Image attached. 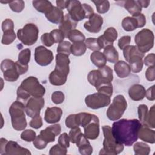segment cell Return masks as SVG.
I'll return each mask as SVG.
<instances>
[{
	"instance_id": "3957f363",
	"label": "cell",
	"mask_w": 155,
	"mask_h": 155,
	"mask_svg": "<svg viewBox=\"0 0 155 155\" xmlns=\"http://www.w3.org/2000/svg\"><path fill=\"white\" fill-rule=\"evenodd\" d=\"M25 105L21 101L16 100L9 108L12 125L16 131L24 130L27 125L25 114Z\"/></svg>"
},
{
	"instance_id": "6125c7cd",
	"label": "cell",
	"mask_w": 155,
	"mask_h": 155,
	"mask_svg": "<svg viewBox=\"0 0 155 155\" xmlns=\"http://www.w3.org/2000/svg\"><path fill=\"white\" fill-rule=\"evenodd\" d=\"M132 16L134 17L136 19L137 24H138V28H142L145 25L146 18H145V16L143 13H140L137 15H133Z\"/></svg>"
},
{
	"instance_id": "680465c9",
	"label": "cell",
	"mask_w": 155,
	"mask_h": 155,
	"mask_svg": "<svg viewBox=\"0 0 155 155\" xmlns=\"http://www.w3.org/2000/svg\"><path fill=\"white\" fill-rule=\"evenodd\" d=\"M131 36L128 35L122 36L118 41V46L120 50H123L126 46L128 45L131 42Z\"/></svg>"
},
{
	"instance_id": "c3c4849f",
	"label": "cell",
	"mask_w": 155,
	"mask_h": 155,
	"mask_svg": "<svg viewBox=\"0 0 155 155\" xmlns=\"http://www.w3.org/2000/svg\"><path fill=\"white\" fill-rule=\"evenodd\" d=\"M36 137V132L30 129L25 130L23 131L21 134V138L22 140L28 142H30L32 141L33 142Z\"/></svg>"
},
{
	"instance_id": "30bf717a",
	"label": "cell",
	"mask_w": 155,
	"mask_h": 155,
	"mask_svg": "<svg viewBox=\"0 0 155 155\" xmlns=\"http://www.w3.org/2000/svg\"><path fill=\"white\" fill-rule=\"evenodd\" d=\"M0 154L1 155H31V152L21 147L16 142L8 141L5 138L0 139Z\"/></svg>"
},
{
	"instance_id": "f546056e",
	"label": "cell",
	"mask_w": 155,
	"mask_h": 155,
	"mask_svg": "<svg viewBox=\"0 0 155 155\" xmlns=\"http://www.w3.org/2000/svg\"><path fill=\"white\" fill-rule=\"evenodd\" d=\"M103 53L107 61L111 63H116L119 60V53L113 45H109L105 47Z\"/></svg>"
},
{
	"instance_id": "4316f807",
	"label": "cell",
	"mask_w": 155,
	"mask_h": 155,
	"mask_svg": "<svg viewBox=\"0 0 155 155\" xmlns=\"http://www.w3.org/2000/svg\"><path fill=\"white\" fill-rule=\"evenodd\" d=\"M87 79L88 82L93 86L97 87L100 85L105 83H111L107 82L102 77L99 70H93L90 71L88 74Z\"/></svg>"
},
{
	"instance_id": "9f6ffc18",
	"label": "cell",
	"mask_w": 155,
	"mask_h": 155,
	"mask_svg": "<svg viewBox=\"0 0 155 155\" xmlns=\"http://www.w3.org/2000/svg\"><path fill=\"white\" fill-rule=\"evenodd\" d=\"M33 144L36 148L38 150H42L47 147L48 143L46 142L39 134L36 137L35 139L33 140Z\"/></svg>"
},
{
	"instance_id": "bcb514c9",
	"label": "cell",
	"mask_w": 155,
	"mask_h": 155,
	"mask_svg": "<svg viewBox=\"0 0 155 155\" xmlns=\"http://www.w3.org/2000/svg\"><path fill=\"white\" fill-rule=\"evenodd\" d=\"M71 44L70 42L67 41H64L59 44L57 47V53H61L69 56L71 54Z\"/></svg>"
},
{
	"instance_id": "003e7915",
	"label": "cell",
	"mask_w": 155,
	"mask_h": 155,
	"mask_svg": "<svg viewBox=\"0 0 155 155\" xmlns=\"http://www.w3.org/2000/svg\"><path fill=\"white\" fill-rule=\"evenodd\" d=\"M140 5H141L142 8H147L150 4V1H145V0H140V1H138Z\"/></svg>"
},
{
	"instance_id": "f35d334b",
	"label": "cell",
	"mask_w": 155,
	"mask_h": 155,
	"mask_svg": "<svg viewBox=\"0 0 155 155\" xmlns=\"http://www.w3.org/2000/svg\"><path fill=\"white\" fill-rule=\"evenodd\" d=\"M98 70L101 72L103 78L108 82H111L113 80V74L112 69L108 65H105L99 68Z\"/></svg>"
},
{
	"instance_id": "ac0fdd59",
	"label": "cell",
	"mask_w": 155,
	"mask_h": 155,
	"mask_svg": "<svg viewBox=\"0 0 155 155\" xmlns=\"http://www.w3.org/2000/svg\"><path fill=\"white\" fill-rule=\"evenodd\" d=\"M61 131V127L59 124H54L48 126L45 129L40 131L39 135L48 143L54 142L55 137L58 136Z\"/></svg>"
},
{
	"instance_id": "8992f818",
	"label": "cell",
	"mask_w": 155,
	"mask_h": 155,
	"mask_svg": "<svg viewBox=\"0 0 155 155\" xmlns=\"http://www.w3.org/2000/svg\"><path fill=\"white\" fill-rule=\"evenodd\" d=\"M68 15L76 22L89 19L94 13L93 8L88 4H81L79 1H70L67 8Z\"/></svg>"
},
{
	"instance_id": "f1b7e54d",
	"label": "cell",
	"mask_w": 155,
	"mask_h": 155,
	"mask_svg": "<svg viewBox=\"0 0 155 155\" xmlns=\"http://www.w3.org/2000/svg\"><path fill=\"white\" fill-rule=\"evenodd\" d=\"M120 2L122 4L121 5L124 6V7L132 16L140 13L142 12V7L138 1L127 0Z\"/></svg>"
},
{
	"instance_id": "836d02e7",
	"label": "cell",
	"mask_w": 155,
	"mask_h": 155,
	"mask_svg": "<svg viewBox=\"0 0 155 155\" xmlns=\"http://www.w3.org/2000/svg\"><path fill=\"white\" fill-rule=\"evenodd\" d=\"M133 150L136 155H148L151 151V148L145 143L138 142L134 144Z\"/></svg>"
},
{
	"instance_id": "e7e4bbea",
	"label": "cell",
	"mask_w": 155,
	"mask_h": 155,
	"mask_svg": "<svg viewBox=\"0 0 155 155\" xmlns=\"http://www.w3.org/2000/svg\"><path fill=\"white\" fill-rule=\"evenodd\" d=\"M154 85H152L146 90L145 96L148 100L154 101L155 97H154Z\"/></svg>"
},
{
	"instance_id": "d6986e66",
	"label": "cell",
	"mask_w": 155,
	"mask_h": 155,
	"mask_svg": "<svg viewBox=\"0 0 155 155\" xmlns=\"http://www.w3.org/2000/svg\"><path fill=\"white\" fill-rule=\"evenodd\" d=\"M70 61L68 55L59 53L56 55V65L54 70L68 76L70 72Z\"/></svg>"
},
{
	"instance_id": "603a6c76",
	"label": "cell",
	"mask_w": 155,
	"mask_h": 155,
	"mask_svg": "<svg viewBox=\"0 0 155 155\" xmlns=\"http://www.w3.org/2000/svg\"><path fill=\"white\" fill-rule=\"evenodd\" d=\"M79 153L82 155H90L93 153V147L84 134H82L76 143Z\"/></svg>"
},
{
	"instance_id": "6f0895ef",
	"label": "cell",
	"mask_w": 155,
	"mask_h": 155,
	"mask_svg": "<svg viewBox=\"0 0 155 155\" xmlns=\"http://www.w3.org/2000/svg\"><path fill=\"white\" fill-rule=\"evenodd\" d=\"M42 119L40 115L33 117L29 122V125L35 129H38L41 128L42 126Z\"/></svg>"
},
{
	"instance_id": "d6a6232c",
	"label": "cell",
	"mask_w": 155,
	"mask_h": 155,
	"mask_svg": "<svg viewBox=\"0 0 155 155\" xmlns=\"http://www.w3.org/2000/svg\"><path fill=\"white\" fill-rule=\"evenodd\" d=\"M121 24L123 29L126 31H132L138 28L137 22L133 16H127L124 18Z\"/></svg>"
},
{
	"instance_id": "8d00e7d4",
	"label": "cell",
	"mask_w": 155,
	"mask_h": 155,
	"mask_svg": "<svg viewBox=\"0 0 155 155\" xmlns=\"http://www.w3.org/2000/svg\"><path fill=\"white\" fill-rule=\"evenodd\" d=\"M67 38H68L73 43L84 42L85 40L84 35L81 31L76 29L70 31L67 36Z\"/></svg>"
},
{
	"instance_id": "83f0119b",
	"label": "cell",
	"mask_w": 155,
	"mask_h": 155,
	"mask_svg": "<svg viewBox=\"0 0 155 155\" xmlns=\"http://www.w3.org/2000/svg\"><path fill=\"white\" fill-rule=\"evenodd\" d=\"M48 79L51 85L55 86H61L65 84L67 79V75L54 70L50 73Z\"/></svg>"
},
{
	"instance_id": "816d5d0a",
	"label": "cell",
	"mask_w": 155,
	"mask_h": 155,
	"mask_svg": "<svg viewBox=\"0 0 155 155\" xmlns=\"http://www.w3.org/2000/svg\"><path fill=\"white\" fill-rule=\"evenodd\" d=\"M50 34L51 35L54 42L55 43H61L64 41L65 37L63 32L59 29H54L50 31Z\"/></svg>"
},
{
	"instance_id": "91938a15",
	"label": "cell",
	"mask_w": 155,
	"mask_h": 155,
	"mask_svg": "<svg viewBox=\"0 0 155 155\" xmlns=\"http://www.w3.org/2000/svg\"><path fill=\"white\" fill-rule=\"evenodd\" d=\"M1 27L3 32L9 30H14V23L12 19H6L2 22Z\"/></svg>"
},
{
	"instance_id": "f5cc1de1",
	"label": "cell",
	"mask_w": 155,
	"mask_h": 155,
	"mask_svg": "<svg viewBox=\"0 0 155 155\" xmlns=\"http://www.w3.org/2000/svg\"><path fill=\"white\" fill-rule=\"evenodd\" d=\"M65 99V95L61 91H54L51 94V101L55 104H62Z\"/></svg>"
},
{
	"instance_id": "60d3db41",
	"label": "cell",
	"mask_w": 155,
	"mask_h": 155,
	"mask_svg": "<svg viewBox=\"0 0 155 155\" xmlns=\"http://www.w3.org/2000/svg\"><path fill=\"white\" fill-rule=\"evenodd\" d=\"M65 125L68 128H74L79 127L78 114H72L68 116L65 119Z\"/></svg>"
},
{
	"instance_id": "ba28073f",
	"label": "cell",
	"mask_w": 155,
	"mask_h": 155,
	"mask_svg": "<svg viewBox=\"0 0 155 155\" xmlns=\"http://www.w3.org/2000/svg\"><path fill=\"white\" fill-rule=\"evenodd\" d=\"M39 29L33 23L26 24L22 28L17 31L18 39L25 45L30 46L33 45L38 40Z\"/></svg>"
},
{
	"instance_id": "9a60e30c",
	"label": "cell",
	"mask_w": 155,
	"mask_h": 155,
	"mask_svg": "<svg viewBox=\"0 0 155 155\" xmlns=\"http://www.w3.org/2000/svg\"><path fill=\"white\" fill-rule=\"evenodd\" d=\"M84 128V135L90 140L97 139L99 135V119L97 116L93 114L91 121Z\"/></svg>"
},
{
	"instance_id": "b9f144b4",
	"label": "cell",
	"mask_w": 155,
	"mask_h": 155,
	"mask_svg": "<svg viewBox=\"0 0 155 155\" xmlns=\"http://www.w3.org/2000/svg\"><path fill=\"white\" fill-rule=\"evenodd\" d=\"M154 107L155 105H153L150 109V111L148 112L147 116L146 118V120L144 125L149 128H155V119H154Z\"/></svg>"
},
{
	"instance_id": "e0dca14e",
	"label": "cell",
	"mask_w": 155,
	"mask_h": 155,
	"mask_svg": "<svg viewBox=\"0 0 155 155\" xmlns=\"http://www.w3.org/2000/svg\"><path fill=\"white\" fill-rule=\"evenodd\" d=\"M103 22V18L100 15L94 13L88 19V21L84 23V27L90 33H97L101 29Z\"/></svg>"
},
{
	"instance_id": "ffe728a7",
	"label": "cell",
	"mask_w": 155,
	"mask_h": 155,
	"mask_svg": "<svg viewBox=\"0 0 155 155\" xmlns=\"http://www.w3.org/2000/svg\"><path fill=\"white\" fill-rule=\"evenodd\" d=\"M62 115V110L57 107H48L45 111L44 120L47 123L54 124L58 122Z\"/></svg>"
},
{
	"instance_id": "74e56055",
	"label": "cell",
	"mask_w": 155,
	"mask_h": 155,
	"mask_svg": "<svg viewBox=\"0 0 155 155\" xmlns=\"http://www.w3.org/2000/svg\"><path fill=\"white\" fill-rule=\"evenodd\" d=\"M96 5L97 12L100 14H104L107 13L110 9V2L108 1H99L93 0L91 1Z\"/></svg>"
},
{
	"instance_id": "7402d4cb",
	"label": "cell",
	"mask_w": 155,
	"mask_h": 155,
	"mask_svg": "<svg viewBox=\"0 0 155 155\" xmlns=\"http://www.w3.org/2000/svg\"><path fill=\"white\" fill-rule=\"evenodd\" d=\"M146 90L145 87L140 84H134L131 86L128 90L130 97L134 101H139L145 97Z\"/></svg>"
},
{
	"instance_id": "8fae6325",
	"label": "cell",
	"mask_w": 155,
	"mask_h": 155,
	"mask_svg": "<svg viewBox=\"0 0 155 155\" xmlns=\"http://www.w3.org/2000/svg\"><path fill=\"white\" fill-rule=\"evenodd\" d=\"M111 102L110 97L101 93H96L87 96L85 98L86 105L91 109L96 110L108 106Z\"/></svg>"
},
{
	"instance_id": "52a82bcc",
	"label": "cell",
	"mask_w": 155,
	"mask_h": 155,
	"mask_svg": "<svg viewBox=\"0 0 155 155\" xmlns=\"http://www.w3.org/2000/svg\"><path fill=\"white\" fill-rule=\"evenodd\" d=\"M127 108V102L124 96L121 94L117 95L107 110V116L110 120H117L122 116Z\"/></svg>"
},
{
	"instance_id": "44dd1931",
	"label": "cell",
	"mask_w": 155,
	"mask_h": 155,
	"mask_svg": "<svg viewBox=\"0 0 155 155\" xmlns=\"http://www.w3.org/2000/svg\"><path fill=\"white\" fill-rule=\"evenodd\" d=\"M45 16L48 21L55 24H60L64 18L62 10L56 6H53L48 12L45 14Z\"/></svg>"
},
{
	"instance_id": "f907efd6",
	"label": "cell",
	"mask_w": 155,
	"mask_h": 155,
	"mask_svg": "<svg viewBox=\"0 0 155 155\" xmlns=\"http://www.w3.org/2000/svg\"><path fill=\"white\" fill-rule=\"evenodd\" d=\"M67 153V148L61 146L59 143L54 145L50 149L49 151L50 155H54V154H61V155H65Z\"/></svg>"
},
{
	"instance_id": "277c9868",
	"label": "cell",
	"mask_w": 155,
	"mask_h": 155,
	"mask_svg": "<svg viewBox=\"0 0 155 155\" xmlns=\"http://www.w3.org/2000/svg\"><path fill=\"white\" fill-rule=\"evenodd\" d=\"M104 139L103 141V148L101 150L99 154L116 155L120 153L124 148L123 144L116 142L114 138L111 128L109 125H104L102 127Z\"/></svg>"
},
{
	"instance_id": "7c38bea8",
	"label": "cell",
	"mask_w": 155,
	"mask_h": 155,
	"mask_svg": "<svg viewBox=\"0 0 155 155\" xmlns=\"http://www.w3.org/2000/svg\"><path fill=\"white\" fill-rule=\"evenodd\" d=\"M1 70L3 72L4 79L8 82L17 81L20 76L16 69L15 62L11 59L3 60L1 64Z\"/></svg>"
},
{
	"instance_id": "db71d44e",
	"label": "cell",
	"mask_w": 155,
	"mask_h": 155,
	"mask_svg": "<svg viewBox=\"0 0 155 155\" xmlns=\"http://www.w3.org/2000/svg\"><path fill=\"white\" fill-rule=\"evenodd\" d=\"M41 40L42 43L44 45H45L46 47H48L52 46L55 43L50 33H44L41 37Z\"/></svg>"
},
{
	"instance_id": "94428289",
	"label": "cell",
	"mask_w": 155,
	"mask_h": 155,
	"mask_svg": "<svg viewBox=\"0 0 155 155\" xmlns=\"http://www.w3.org/2000/svg\"><path fill=\"white\" fill-rule=\"evenodd\" d=\"M154 65L149 67L145 71V78L148 81H153L155 80V70Z\"/></svg>"
},
{
	"instance_id": "7dc6e473",
	"label": "cell",
	"mask_w": 155,
	"mask_h": 155,
	"mask_svg": "<svg viewBox=\"0 0 155 155\" xmlns=\"http://www.w3.org/2000/svg\"><path fill=\"white\" fill-rule=\"evenodd\" d=\"M8 4L10 9L13 12L16 13L21 12L25 7V2L24 1L22 0L11 1L8 3Z\"/></svg>"
},
{
	"instance_id": "11a10c76",
	"label": "cell",
	"mask_w": 155,
	"mask_h": 155,
	"mask_svg": "<svg viewBox=\"0 0 155 155\" xmlns=\"http://www.w3.org/2000/svg\"><path fill=\"white\" fill-rule=\"evenodd\" d=\"M70 137H69V136L67 134V133H64L62 134H61L59 138H58V143L65 148H67L70 147Z\"/></svg>"
},
{
	"instance_id": "be15d7a7",
	"label": "cell",
	"mask_w": 155,
	"mask_h": 155,
	"mask_svg": "<svg viewBox=\"0 0 155 155\" xmlns=\"http://www.w3.org/2000/svg\"><path fill=\"white\" fill-rule=\"evenodd\" d=\"M154 59H155V54H154V53H152L148 54L144 58L143 64H145V65L146 66H148V67L153 66V65H154V63H155Z\"/></svg>"
},
{
	"instance_id": "cb8c5ba5",
	"label": "cell",
	"mask_w": 155,
	"mask_h": 155,
	"mask_svg": "<svg viewBox=\"0 0 155 155\" xmlns=\"http://www.w3.org/2000/svg\"><path fill=\"white\" fill-rule=\"evenodd\" d=\"M78 22L74 21L67 13L64 16V18L59 25V29L61 30L67 38L70 31L74 30L77 26Z\"/></svg>"
},
{
	"instance_id": "2e32d148",
	"label": "cell",
	"mask_w": 155,
	"mask_h": 155,
	"mask_svg": "<svg viewBox=\"0 0 155 155\" xmlns=\"http://www.w3.org/2000/svg\"><path fill=\"white\" fill-rule=\"evenodd\" d=\"M118 34L114 27H108L104 34L97 38V41L101 49H104L107 45H113L116 40Z\"/></svg>"
},
{
	"instance_id": "681fc988",
	"label": "cell",
	"mask_w": 155,
	"mask_h": 155,
	"mask_svg": "<svg viewBox=\"0 0 155 155\" xmlns=\"http://www.w3.org/2000/svg\"><path fill=\"white\" fill-rule=\"evenodd\" d=\"M82 134V133L79 127L71 128L68 134L70 142H71L73 143H76Z\"/></svg>"
},
{
	"instance_id": "ee69618b",
	"label": "cell",
	"mask_w": 155,
	"mask_h": 155,
	"mask_svg": "<svg viewBox=\"0 0 155 155\" xmlns=\"http://www.w3.org/2000/svg\"><path fill=\"white\" fill-rule=\"evenodd\" d=\"M85 43L86 44L87 47L89 48L90 50L96 51H99L101 49L99 44V42L97 41V38H88L87 39H85Z\"/></svg>"
},
{
	"instance_id": "d4e9b609",
	"label": "cell",
	"mask_w": 155,
	"mask_h": 155,
	"mask_svg": "<svg viewBox=\"0 0 155 155\" xmlns=\"http://www.w3.org/2000/svg\"><path fill=\"white\" fill-rule=\"evenodd\" d=\"M138 137L145 142L153 144L155 142V131L151 130L150 128L142 125L139 131Z\"/></svg>"
},
{
	"instance_id": "1f68e13d",
	"label": "cell",
	"mask_w": 155,
	"mask_h": 155,
	"mask_svg": "<svg viewBox=\"0 0 155 155\" xmlns=\"http://www.w3.org/2000/svg\"><path fill=\"white\" fill-rule=\"evenodd\" d=\"M90 60L91 62L98 68L105 66L107 63V59L105 55L99 51H93L90 54Z\"/></svg>"
},
{
	"instance_id": "7a4b0ae2",
	"label": "cell",
	"mask_w": 155,
	"mask_h": 155,
	"mask_svg": "<svg viewBox=\"0 0 155 155\" xmlns=\"http://www.w3.org/2000/svg\"><path fill=\"white\" fill-rule=\"evenodd\" d=\"M45 88L38 79L34 76H29L22 81L17 89V100L24 102L31 96L43 97Z\"/></svg>"
},
{
	"instance_id": "6da1fadb",
	"label": "cell",
	"mask_w": 155,
	"mask_h": 155,
	"mask_svg": "<svg viewBox=\"0 0 155 155\" xmlns=\"http://www.w3.org/2000/svg\"><path fill=\"white\" fill-rule=\"evenodd\" d=\"M141 126L138 119H122L113 124L111 132L117 142L129 147L137 140Z\"/></svg>"
},
{
	"instance_id": "4fadbf2b",
	"label": "cell",
	"mask_w": 155,
	"mask_h": 155,
	"mask_svg": "<svg viewBox=\"0 0 155 155\" xmlns=\"http://www.w3.org/2000/svg\"><path fill=\"white\" fill-rule=\"evenodd\" d=\"M45 104L44 99L42 97H30L27 101L25 111L28 116L34 117L40 115L41 110Z\"/></svg>"
},
{
	"instance_id": "ab89813d",
	"label": "cell",
	"mask_w": 155,
	"mask_h": 155,
	"mask_svg": "<svg viewBox=\"0 0 155 155\" xmlns=\"http://www.w3.org/2000/svg\"><path fill=\"white\" fill-rule=\"evenodd\" d=\"M16 39V33L14 30H9L3 32L1 43L3 45H9Z\"/></svg>"
},
{
	"instance_id": "d590c367",
	"label": "cell",
	"mask_w": 155,
	"mask_h": 155,
	"mask_svg": "<svg viewBox=\"0 0 155 155\" xmlns=\"http://www.w3.org/2000/svg\"><path fill=\"white\" fill-rule=\"evenodd\" d=\"M31 50L29 48H25L20 51L18 54V60L17 62L24 66H28L30 61Z\"/></svg>"
},
{
	"instance_id": "03108f58",
	"label": "cell",
	"mask_w": 155,
	"mask_h": 155,
	"mask_svg": "<svg viewBox=\"0 0 155 155\" xmlns=\"http://www.w3.org/2000/svg\"><path fill=\"white\" fill-rule=\"evenodd\" d=\"M70 1H64V0H58L56 1V7L59 8L63 10L64 8H67L68 4H69Z\"/></svg>"
},
{
	"instance_id": "484cf974",
	"label": "cell",
	"mask_w": 155,
	"mask_h": 155,
	"mask_svg": "<svg viewBox=\"0 0 155 155\" xmlns=\"http://www.w3.org/2000/svg\"><path fill=\"white\" fill-rule=\"evenodd\" d=\"M114 70L120 78H127L131 73V68L128 64L124 61H119L114 65Z\"/></svg>"
},
{
	"instance_id": "f6af8a7d",
	"label": "cell",
	"mask_w": 155,
	"mask_h": 155,
	"mask_svg": "<svg viewBox=\"0 0 155 155\" xmlns=\"http://www.w3.org/2000/svg\"><path fill=\"white\" fill-rule=\"evenodd\" d=\"M139 120L142 125H144L148 114V107L145 104H140L137 108Z\"/></svg>"
},
{
	"instance_id": "9c48e42d",
	"label": "cell",
	"mask_w": 155,
	"mask_h": 155,
	"mask_svg": "<svg viewBox=\"0 0 155 155\" xmlns=\"http://www.w3.org/2000/svg\"><path fill=\"white\" fill-rule=\"evenodd\" d=\"M154 36L153 32L148 29L144 28L139 31L134 37L136 46L139 50L144 53L149 51L154 46Z\"/></svg>"
},
{
	"instance_id": "4dcf8cb0",
	"label": "cell",
	"mask_w": 155,
	"mask_h": 155,
	"mask_svg": "<svg viewBox=\"0 0 155 155\" xmlns=\"http://www.w3.org/2000/svg\"><path fill=\"white\" fill-rule=\"evenodd\" d=\"M32 4L38 12L44 14L48 12L53 7L51 2L47 0L33 1Z\"/></svg>"
},
{
	"instance_id": "5bb4252c",
	"label": "cell",
	"mask_w": 155,
	"mask_h": 155,
	"mask_svg": "<svg viewBox=\"0 0 155 155\" xmlns=\"http://www.w3.org/2000/svg\"><path fill=\"white\" fill-rule=\"evenodd\" d=\"M54 58L53 52L42 45L36 47L34 53L35 62L41 66H47L51 64Z\"/></svg>"
},
{
	"instance_id": "e575fe53",
	"label": "cell",
	"mask_w": 155,
	"mask_h": 155,
	"mask_svg": "<svg viewBox=\"0 0 155 155\" xmlns=\"http://www.w3.org/2000/svg\"><path fill=\"white\" fill-rule=\"evenodd\" d=\"M87 50V46L84 42H79L71 44L70 51L71 53L75 56L83 55Z\"/></svg>"
},
{
	"instance_id": "7bdbcfd3",
	"label": "cell",
	"mask_w": 155,
	"mask_h": 155,
	"mask_svg": "<svg viewBox=\"0 0 155 155\" xmlns=\"http://www.w3.org/2000/svg\"><path fill=\"white\" fill-rule=\"evenodd\" d=\"M96 90L99 93H103L110 97L113 94V88L111 83H105L100 85L99 86L96 87Z\"/></svg>"
},
{
	"instance_id": "5b68a950",
	"label": "cell",
	"mask_w": 155,
	"mask_h": 155,
	"mask_svg": "<svg viewBox=\"0 0 155 155\" xmlns=\"http://www.w3.org/2000/svg\"><path fill=\"white\" fill-rule=\"evenodd\" d=\"M123 54L126 60L129 63L131 70L137 73L142 71L143 66L142 58L145 54L139 50L136 45H128L123 49Z\"/></svg>"
}]
</instances>
